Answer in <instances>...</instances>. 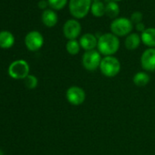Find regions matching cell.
Instances as JSON below:
<instances>
[{
  "mask_svg": "<svg viewBox=\"0 0 155 155\" xmlns=\"http://www.w3.org/2000/svg\"><path fill=\"white\" fill-rule=\"evenodd\" d=\"M98 51L105 57L113 56L120 48V40L112 33H105L98 38Z\"/></svg>",
  "mask_w": 155,
  "mask_h": 155,
  "instance_id": "1",
  "label": "cell"
},
{
  "mask_svg": "<svg viewBox=\"0 0 155 155\" xmlns=\"http://www.w3.org/2000/svg\"><path fill=\"white\" fill-rule=\"evenodd\" d=\"M100 70L103 76L107 78H114L120 71V62L113 56L104 57L101 59Z\"/></svg>",
  "mask_w": 155,
  "mask_h": 155,
  "instance_id": "2",
  "label": "cell"
},
{
  "mask_svg": "<svg viewBox=\"0 0 155 155\" xmlns=\"http://www.w3.org/2000/svg\"><path fill=\"white\" fill-rule=\"evenodd\" d=\"M91 0H70L68 8L70 14L77 19L85 18L91 8Z\"/></svg>",
  "mask_w": 155,
  "mask_h": 155,
  "instance_id": "3",
  "label": "cell"
},
{
  "mask_svg": "<svg viewBox=\"0 0 155 155\" xmlns=\"http://www.w3.org/2000/svg\"><path fill=\"white\" fill-rule=\"evenodd\" d=\"M132 22L127 18H115L110 24V30L112 34L117 37H124L130 35L132 31Z\"/></svg>",
  "mask_w": 155,
  "mask_h": 155,
  "instance_id": "4",
  "label": "cell"
},
{
  "mask_svg": "<svg viewBox=\"0 0 155 155\" xmlns=\"http://www.w3.org/2000/svg\"><path fill=\"white\" fill-rule=\"evenodd\" d=\"M8 74L15 80H25L29 75V65L26 60H16L9 65Z\"/></svg>",
  "mask_w": 155,
  "mask_h": 155,
  "instance_id": "5",
  "label": "cell"
},
{
  "mask_svg": "<svg viewBox=\"0 0 155 155\" xmlns=\"http://www.w3.org/2000/svg\"><path fill=\"white\" fill-rule=\"evenodd\" d=\"M101 54L97 50L86 51L82 56V65L89 71H95L100 68L101 62Z\"/></svg>",
  "mask_w": 155,
  "mask_h": 155,
  "instance_id": "6",
  "label": "cell"
},
{
  "mask_svg": "<svg viewBox=\"0 0 155 155\" xmlns=\"http://www.w3.org/2000/svg\"><path fill=\"white\" fill-rule=\"evenodd\" d=\"M66 99L69 104L73 106H80L83 104L86 100V92L79 86H71L67 90Z\"/></svg>",
  "mask_w": 155,
  "mask_h": 155,
  "instance_id": "7",
  "label": "cell"
},
{
  "mask_svg": "<svg viewBox=\"0 0 155 155\" xmlns=\"http://www.w3.org/2000/svg\"><path fill=\"white\" fill-rule=\"evenodd\" d=\"M44 44L43 36L38 31H31L25 38V45L30 51H38Z\"/></svg>",
  "mask_w": 155,
  "mask_h": 155,
  "instance_id": "8",
  "label": "cell"
},
{
  "mask_svg": "<svg viewBox=\"0 0 155 155\" xmlns=\"http://www.w3.org/2000/svg\"><path fill=\"white\" fill-rule=\"evenodd\" d=\"M81 33V25L76 19L68 20L63 27V34L68 40L76 39Z\"/></svg>",
  "mask_w": 155,
  "mask_h": 155,
  "instance_id": "9",
  "label": "cell"
},
{
  "mask_svg": "<svg viewBox=\"0 0 155 155\" xmlns=\"http://www.w3.org/2000/svg\"><path fill=\"white\" fill-rule=\"evenodd\" d=\"M140 65L146 72L155 70V48H150L143 51L140 57Z\"/></svg>",
  "mask_w": 155,
  "mask_h": 155,
  "instance_id": "10",
  "label": "cell"
},
{
  "mask_svg": "<svg viewBox=\"0 0 155 155\" xmlns=\"http://www.w3.org/2000/svg\"><path fill=\"white\" fill-rule=\"evenodd\" d=\"M80 44L85 51L94 50L95 48L98 47V38L91 33H86L81 36L80 39Z\"/></svg>",
  "mask_w": 155,
  "mask_h": 155,
  "instance_id": "11",
  "label": "cell"
},
{
  "mask_svg": "<svg viewBox=\"0 0 155 155\" xmlns=\"http://www.w3.org/2000/svg\"><path fill=\"white\" fill-rule=\"evenodd\" d=\"M141 42L149 47V48H155V28H146L140 35Z\"/></svg>",
  "mask_w": 155,
  "mask_h": 155,
  "instance_id": "12",
  "label": "cell"
},
{
  "mask_svg": "<svg viewBox=\"0 0 155 155\" xmlns=\"http://www.w3.org/2000/svg\"><path fill=\"white\" fill-rule=\"evenodd\" d=\"M41 19L46 27L53 28L58 23V15L52 9H46L42 13Z\"/></svg>",
  "mask_w": 155,
  "mask_h": 155,
  "instance_id": "13",
  "label": "cell"
},
{
  "mask_svg": "<svg viewBox=\"0 0 155 155\" xmlns=\"http://www.w3.org/2000/svg\"><path fill=\"white\" fill-rule=\"evenodd\" d=\"M15 43V38L9 31L3 30L0 32V48H10Z\"/></svg>",
  "mask_w": 155,
  "mask_h": 155,
  "instance_id": "14",
  "label": "cell"
},
{
  "mask_svg": "<svg viewBox=\"0 0 155 155\" xmlns=\"http://www.w3.org/2000/svg\"><path fill=\"white\" fill-rule=\"evenodd\" d=\"M150 81V77L146 71H139L134 74L132 81L137 87H144Z\"/></svg>",
  "mask_w": 155,
  "mask_h": 155,
  "instance_id": "15",
  "label": "cell"
},
{
  "mask_svg": "<svg viewBox=\"0 0 155 155\" xmlns=\"http://www.w3.org/2000/svg\"><path fill=\"white\" fill-rule=\"evenodd\" d=\"M141 42V38L137 33H130L125 39V47L129 50H135L139 48Z\"/></svg>",
  "mask_w": 155,
  "mask_h": 155,
  "instance_id": "16",
  "label": "cell"
},
{
  "mask_svg": "<svg viewBox=\"0 0 155 155\" xmlns=\"http://www.w3.org/2000/svg\"><path fill=\"white\" fill-rule=\"evenodd\" d=\"M91 13L94 17L101 18L103 15H105L106 12V5H104L103 2H92L91 8Z\"/></svg>",
  "mask_w": 155,
  "mask_h": 155,
  "instance_id": "17",
  "label": "cell"
},
{
  "mask_svg": "<svg viewBox=\"0 0 155 155\" xmlns=\"http://www.w3.org/2000/svg\"><path fill=\"white\" fill-rule=\"evenodd\" d=\"M120 13V8L117 5L115 1H109L106 4V12L105 15H107L110 18H116Z\"/></svg>",
  "mask_w": 155,
  "mask_h": 155,
  "instance_id": "18",
  "label": "cell"
},
{
  "mask_svg": "<svg viewBox=\"0 0 155 155\" xmlns=\"http://www.w3.org/2000/svg\"><path fill=\"white\" fill-rule=\"evenodd\" d=\"M81 44L79 41H77L76 39H72V40H68L66 44V49L68 51V54L75 56L80 53L81 50Z\"/></svg>",
  "mask_w": 155,
  "mask_h": 155,
  "instance_id": "19",
  "label": "cell"
},
{
  "mask_svg": "<svg viewBox=\"0 0 155 155\" xmlns=\"http://www.w3.org/2000/svg\"><path fill=\"white\" fill-rule=\"evenodd\" d=\"M24 83L25 86L28 89V90H34L37 88L38 84V81L37 79V77L34 75H28L26 79L24 80Z\"/></svg>",
  "mask_w": 155,
  "mask_h": 155,
  "instance_id": "20",
  "label": "cell"
},
{
  "mask_svg": "<svg viewBox=\"0 0 155 155\" xmlns=\"http://www.w3.org/2000/svg\"><path fill=\"white\" fill-rule=\"evenodd\" d=\"M48 6L55 10H60L62 9L66 5L68 0H48Z\"/></svg>",
  "mask_w": 155,
  "mask_h": 155,
  "instance_id": "21",
  "label": "cell"
},
{
  "mask_svg": "<svg viewBox=\"0 0 155 155\" xmlns=\"http://www.w3.org/2000/svg\"><path fill=\"white\" fill-rule=\"evenodd\" d=\"M141 20H142V14L140 12L136 11V12H134V13L131 14V16H130V21L132 22V24L135 23L137 25V24L140 23Z\"/></svg>",
  "mask_w": 155,
  "mask_h": 155,
  "instance_id": "22",
  "label": "cell"
},
{
  "mask_svg": "<svg viewBox=\"0 0 155 155\" xmlns=\"http://www.w3.org/2000/svg\"><path fill=\"white\" fill-rule=\"evenodd\" d=\"M48 6V2L47 0H40L38 2V8L41 9H45Z\"/></svg>",
  "mask_w": 155,
  "mask_h": 155,
  "instance_id": "23",
  "label": "cell"
},
{
  "mask_svg": "<svg viewBox=\"0 0 155 155\" xmlns=\"http://www.w3.org/2000/svg\"><path fill=\"white\" fill-rule=\"evenodd\" d=\"M136 29L138 30V31H140V32H143L146 28H145V25L142 23V22H140V23H139V24H137L136 25Z\"/></svg>",
  "mask_w": 155,
  "mask_h": 155,
  "instance_id": "24",
  "label": "cell"
},
{
  "mask_svg": "<svg viewBox=\"0 0 155 155\" xmlns=\"http://www.w3.org/2000/svg\"><path fill=\"white\" fill-rule=\"evenodd\" d=\"M101 0H91V2H100Z\"/></svg>",
  "mask_w": 155,
  "mask_h": 155,
  "instance_id": "25",
  "label": "cell"
},
{
  "mask_svg": "<svg viewBox=\"0 0 155 155\" xmlns=\"http://www.w3.org/2000/svg\"><path fill=\"white\" fill-rule=\"evenodd\" d=\"M0 155H4V153H3V151L0 150Z\"/></svg>",
  "mask_w": 155,
  "mask_h": 155,
  "instance_id": "26",
  "label": "cell"
},
{
  "mask_svg": "<svg viewBox=\"0 0 155 155\" xmlns=\"http://www.w3.org/2000/svg\"><path fill=\"white\" fill-rule=\"evenodd\" d=\"M113 1H121V0H113Z\"/></svg>",
  "mask_w": 155,
  "mask_h": 155,
  "instance_id": "27",
  "label": "cell"
}]
</instances>
